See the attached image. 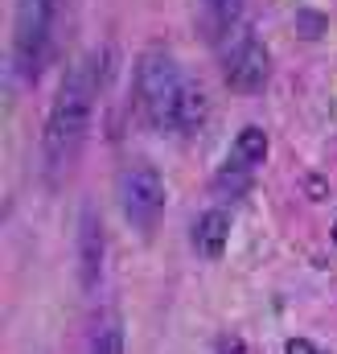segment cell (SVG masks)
<instances>
[{
  "mask_svg": "<svg viewBox=\"0 0 337 354\" xmlns=\"http://www.w3.org/2000/svg\"><path fill=\"white\" fill-rule=\"evenodd\" d=\"M267 75H271V58H267V46L259 37H243L239 50L231 54L227 62V83L239 91V95H259L267 87Z\"/></svg>",
  "mask_w": 337,
  "mask_h": 354,
  "instance_id": "cell-5",
  "label": "cell"
},
{
  "mask_svg": "<svg viewBox=\"0 0 337 354\" xmlns=\"http://www.w3.org/2000/svg\"><path fill=\"white\" fill-rule=\"evenodd\" d=\"M185 83L189 79L181 75L177 58L165 50H148L136 62V107L157 132H177V107H181Z\"/></svg>",
  "mask_w": 337,
  "mask_h": 354,
  "instance_id": "cell-2",
  "label": "cell"
},
{
  "mask_svg": "<svg viewBox=\"0 0 337 354\" xmlns=\"http://www.w3.org/2000/svg\"><path fill=\"white\" fill-rule=\"evenodd\" d=\"M325 29H329V17H325L321 8H300V12H296V33H300L305 41H321Z\"/></svg>",
  "mask_w": 337,
  "mask_h": 354,
  "instance_id": "cell-12",
  "label": "cell"
},
{
  "mask_svg": "<svg viewBox=\"0 0 337 354\" xmlns=\"http://www.w3.org/2000/svg\"><path fill=\"white\" fill-rule=\"evenodd\" d=\"M222 354H247V346H243V342H231V338H227V342H222Z\"/></svg>",
  "mask_w": 337,
  "mask_h": 354,
  "instance_id": "cell-16",
  "label": "cell"
},
{
  "mask_svg": "<svg viewBox=\"0 0 337 354\" xmlns=\"http://www.w3.org/2000/svg\"><path fill=\"white\" fill-rule=\"evenodd\" d=\"M54 21H58V0H17V21H12V71L25 87L41 79V66L54 46Z\"/></svg>",
  "mask_w": 337,
  "mask_h": 354,
  "instance_id": "cell-3",
  "label": "cell"
},
{
  "mask_svg": "<svg viewBox=\"0 0 337 354\" xmlns=\"http://www.w3.org/2000/svg\"><path fill=\"white\" fill-rule=\"evenodd\" d=\"M284 354H321L309 338H288V346H284Z\"/></svg>",
  "mask_w": 337,
  "mask_h": 354,
  "instance_id": "cell-14",
  "label": "cell"
},
{
  "mask_svg": "<svg viewBox=\"0 0 337 354\" xmlns=\"http://www.w3.org/2000/svg\"><path fill=\"white\" fill-rule=\"evenodd\" d=\"M334 243H337V223H334Z\"/></svg>",
  "mask_w": 337,
  "mask_h": 354,
  "instance_id": "cell-17",
  "label": "cell"
},
{
  "mask_svg": "<svg viewBox=\"0 0 337 354\" xmlns=\"http://www.w3.org/2000/svg\"><path fill=\"white\" fill-rule=\"evenodd\" d=\"M119 206L140 239H153L165 218V181L153 165H132L119 177Z\"/></svg>",
  "mask_w": 337,
  "mask_h": 354,
  "instance_id": "cell-4",
  "label": "cell"
},
{
  "mask_svg": "<svg viewBox=\"0 0 337 354\" xmlns=\"http://www.w3.org/2000/svg\"><path fill=\"white\" fill-rule=\"evenodd\" d=\"M231 161H243L247 169H259L267 161V132L263 128H243L239 140L231 145Z\"/></svg>",
  "mask_w": 337,
  "mask_h": 354,
  "instance_id": "cell-9",
  "label": "cell"
},
{
  "mask_svg": "<svg viewBox=\"0 0 337 354\" xmlns=\"http://www.w3.org/2000/svg\"><path fill=\"white\" fill-rule=\"evenodd\" d=\"M251 177H255V169H247L243 161H227V165L214 174V194H218V198H239V194L251 189Z\"/></svg>",
  "mask_w": 337,
  "mask_h": 354,
  "instance_id": "cell-11",
  "label": "cell"
},
{
  "mask_svg": "<svg viewBox=\"0 0 337 354\" xmlns=\"http://www.w3.org/2000/svg\"><path fill=\"white\" fill-rule=\"evenodd\" d=\"M103 260H107V243H103L99 214H95V206H83V227H79V276H83L86 292L99 288V280H103Z\"/></svg>",
  "mask_w": 337,
  "mask_h": 354,
  "instance_id": "cell-6",
  "label": "cell"
},
{
  "mask_svg": "<svg viewBox=\"0 0 337 354\" xmlns=\"http://www.w3.org/2000/svg\"><path fill=\"white\" fill-rule=\"evenodd\" d=\"M210 8H214V17H218V25H231V21L239 17V8H243V0H210Z\"/></svg>",
  "mask_w": 337,
  "mask_h": 354,
  "instance_id": "cell-13",
  "label": "cell"
},
{
  "mask_svg": "<svg viewBox=\"0 0 337 354\" xmlns=\"http://www.w3.org/2000/svg\"><path fill=\"white\" fill-rule=\"evenodd\" d=\"M309 189H313V194H309V198H317V202H321V198H325V181H321V177H317V174L309 177Z\"/></svg>",
  "mask_w": 337,
  "mask_h": 354,
  "instance_id": "cell-15",
  "label": "cell"
},
{
  "mask_svg": "<svg viewBox=\"0 0 337 354\" xmlns=\"http://www.w3.org/2000/svg\"><path fill=\"white\" fill-rule=\"evenodd\" d=\"M202 124H206V95H202L198 83H185V91H181V107H177V132L193 136Z\"/></svg>",
  "mask_w": 337,
  "mask_h": 354,
  "instance_id": "cell-8",
  "label": "cell"
},
{
  "mask_svg": "<svg viewBox=\"0 0 337 354\" xmlns=\"http://www.w3.org/2000/svg\"><path fill=\"white\" fill-rule=\"evenodd\" d=\"M90 354H124V326L115 313H99L90 330Z\"/></svg>",
  "mask_w": 337,
  "mask_h": 354,
  "instance_id": "cell-10",
  "label": "cell"
},
{
  "mask_svg": "<svg viewBox=\"0 0 337 354\" xmlns=\"http://www.w3.org/2000/svg\"><path fill=\"white\" fill-rule=\"evenodd\" d=\"M321 354H325V351H321Z\"/></svg>",
  "mask_w": 337,
  "mask_h": 354,
  "instance_id": "cell-18",
  "label": "cell"
},
{
  "mask_svg": "<svg viewBox=\"0 0 337 354\" xmlns=\"http://www.w3.org/2000/svg\"><path fill=\"white\" fill-rule=\"evenodd\" d=\"M227 239H231V214H227L222 206L206 210V214L193 223V248H198L202 260H222Z\"/></svg>",
  "mask_w": 337,
  "mask_h": 354,
  "instance_id": "cell-7",
  "label": "cell"
},
{
  "mask_svg": "<svg viewBox=\"0 0 337 354\" xmlns=\"http://www.w3.org/2000/svg\"><path fill=\"white\" fill-rule=\"evenodd\" d=\"M99 91H103V75H99L95 54L75 58L62 71V83L54 91V107H50V120L41 132V157H46L41 165H46L50 185H58L62 174L75 165V157L86 140V128H90V111H95Z\"/></svg>",
  "mask_w": 337,
  "mask_h": 354,
  "instance_id": "cell-1",
  "label": "cell"
}]
</instances>
